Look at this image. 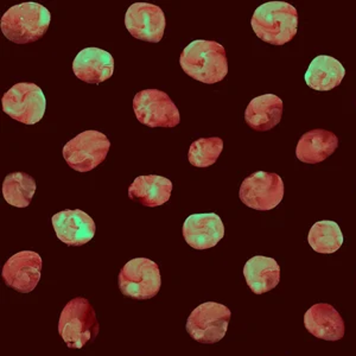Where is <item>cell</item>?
Instances as JSON below:
<instances>
[{
    "instance_id": "6da1fadb",
    "label": "cell",
    "mask_w": 356,
    "mask_h": 356,
    "mask_svg": "<svg viewBox=\"0 0 356 356\" xmlns=\"http://www.w3.org/2000/svg\"><path fill=\"white\" fill-rule=\"evenodd\" d=\"M179 65L186 75L206 85L222 81L228 74L226 50L215 41L191 42L181 54Z\"/></svg>"
},
{
    "instance_id": "7a4b0ae2",
    "label": "cell",
    "mask_w": 356,
    "mask_h": 356,
    "mask_svg": "<svg viewBox=\"0 0 356 356\" xmlns=\"http://www.w3.org/2000/svg\"><path fill=\"white\" fill-rule=\"evenodd\" d=\"M251 25L255 35L265 43L286 44L297 35L298 13L285 1H270L255 10Z\"/></svg>"
},
{
    "instance_id": "3957f363",
    "label": "cell",
    "mask_w": 356,
    "mask_h": 356,
    "mask_svg": "<svg viewBox=\"0 0 356 356\" xmlns=\"http://www.w3.org/2000/svg\"><path fill=\"white\" fill-rule=\"evenodd\" d=\"M50 21V13L43 5L23 3L8 8L1 17L0 28L8 41L29 44L44 36Z\"/></svg>"
},
{
    "instance_id": "277c9868",
    "label": "cell",
    "mask_w": 356,
    "mask_h": 356,
    "mask_svg": "<svg viewBox=\"0 0 356 356\" xmlns=\"http://www.w3.org/2000/svg\"><path fill=\"white\" fill-rule=\"evenodd\" d=\"M99 322L92 304L83 297L69 300L58 321V334L70 349H81L99 334Z\"/></svg>"
},
{
    "instance_id": "5b68a950",
    "label": "cell",
    "mask_w": 356,
    "mask_h": 356,
    "mask_svg": "<svg viewBox=\"0 0 356 356\" xmlns=\"http://www.w3.org/2000/svg\"><path fill=\"white\" fill-rule=\"evenodd\" d=\"M118 283L122 295L132 300H146L157 296L162 278L157 264L147 258H136L122 267Z\"/></svg>"
},
{
    "instance_id": "8992f818",
    "label": "cell",
    "mask_w": 356,
    "mask_h": 356,
    "mask_svg": "<svg viewBox=\"0 0 356 356\" xmlns=\"http://www.w3.org/2000/svg\"><path fill=\"white\" fill-rule=\"evenodd\" d=\"M111 142L99 131H85L77 134L63 147L65 162L77 172H88L105 161Z\"/></svg>"
},
{
    "instance_id": "52a82bcc",
    "label": "cell",
    "mask_w": 356,
    "mask_h": 356,
    "mask_svg": "<svg viewBox=\"0 0 356 356\" xmlns=\"http://www.w3.org/2000/svg\"><path fill=\"white\" fill-rule=\"evenodd\" d=\"M134 111L138 122L151 129H174L181 122L177 106L168 94L158 89H145L136 94Z\"/></svg>"
},
{
    "instance_id": "ba28073f",
    "label": "cell",
    "mask_w": 356,
    "mask_h": 356,
    "mask_svg": "<svg viewBox=\"0 0 356 356\" xmlns=\"http://www.w3.org/2000/svg\"><path fill=\"white\" fill-rule=\"evenodd\" d=\"M3 111L8 117L25 125H35L44 117L47 100L38 86L30 82L17 83L1 99Z\"/></svg>"
},
{
    "instance_id": "9c48e42d",
    "label": "cell",
    "mask_w": 356,
    "mask_h": 356,
    "mask_svg": "<svg viewBox=\"0 0 356 356\" xmlns=\"http://www.w3.org/2000/svg\"><path fill=\"white\" fill-rule=\"evenodd\" d=\"M231 317L226 305L207 302L193 310L186 321V332L200 343H216L226 335Z\"/></svg>"
},
{
    "instance_id": "30bf717a",
    "label": "cell",
    "mask_w": 356,
    "mask_h": 356,
    "mask_svg": "<svg viewBox=\"0 0 356 356\" xmlns=\"http://www.w3.org/2000/svg\"><path fill=\"white\" fill-rule=\"evenodd\" d=\"M239 197L243 204L255 211L275 209L284 197V183L280 175L257 171L243 179Z\"/></svg>"
},
{
    "instance_id": "8fae6325",
    "label": "cell",
    "mask_w": 356,
    "mask_h": 356,
    "mask_svg": "<svg viewBox=\"0 0 356 356\" xmlns=\"http://www.w3.org/2000/svg\"><path fill=\"white\" fill-rule=\"evenodd\" d=\"M125 26L134 38L158 43L165 31V15L157 5L134 3L126 13Z\"/></svg>"
},
{
    "instance_id": "7c38bea8",
    "label": "cell",
    "mask_w": 356,
    "mask_h": 356,
    "mask_svg": "<svg viewBox=\"0 0 356 356\" xmlns=\"http://www.w3.org/2000/svg\"><path fill=\"white\" fill-rule=\"evenodd\" d=\"M42 263L41 255L36 252H18L5 263L1 277L8 288L21 293H29L40 283Z\"/></svg>"
},
{
    "instance_id": "4fadbf2b",
    "label": "cell",
    "mask_w": 356,
    "mask_h": 356,
    "mask_svg": "<svg viewBox=\"0 0 356 356\" xmlns=\"http://www.w3.org/2000/svg\"><path fill=\"white\" fill-rule=\"evenodd\" d=\"M225 236V226L214 213L191 215L183 223V238L195 250L216 246Z\"/></svg>"
},
{
    "instance_id": "5bb4252c",
    "label": "cell",
    "mask_w": 356,
    "mask_h": 356,
    "mask_svg": "<svg viewBox=\"0 0 356 356\" xmlns=\"http://www.w3.org/2000/svg\"><path fill=\"white\" fill-rule=\"evenodd\" d=\"M57 238L68 246H82L95 235V223L85 211H62L51 218Z\"/></svg>"
},
{
    "instance_id": "9a60e30c",
    "label": "cell",
    "mask_w": 356,
    "mask_h": 356,
    "mask_svg": "<svg viewBox=\"0 0 356 356\" xmlns=\"http://www.w3.org/2000/svg\"><path fill=\"white\" fill-rule=\"evenodd\" d=\"M73 72L81 81L99 85L113 75V57L102 49H83L74 60Z\"/></svg>"
},
{
    "instance_id": "2e32d148",
    "label": "cell",
    "mask_w": 356,
    "mask_h": 356,
    "mask_svg": "<svg viewBox=\"0 0 356 356\" xmlns=\"http://www.w3.org/2000/svg\"><path fill=\"white\" fill-rule=\"evenodd\" d=\"M304 325L312 336L324 341L342 340L346 330L343 318L328 303L312 305L304 315Z\"/></svg>"
},
{
    "instance_id": "e0dca14e",
    "label": "cell",
    "mask_w": 356,
    "mask_h": 356,
    "mask_svg": "<svg viewBox=\"0 0 356 356\" xmlns=\"http://www.w3.org/2000/svg\"><path fill=\"white\" fill-rule=\"evenodd\" d=\"M283 117V100L275 94L257 97L247 106L245 122L257 132L275 129Z\"/></svg>"
},
{
    "instance_id": "ac0fdd59",
    "label": "cell",
    "mask_w": 356,
    "mask_h": 356,
    "mask_svg": "<svg viewBox=\"0 0 356 356\" xmlns=\"http://www.w3.org/2000/svg\"><path fill=\"white\" fill-rule=\"evenodd\" d=\"M339 147V138L332 131H309L298 140L296 157L307 164H318L330 157Z\"/></svg>"
},
{
    "instance_id": "d6986e66",
    "label": "cell",
    "mask_w": 356,
    "mask_h": 356,
    "mask_svg": "<svg viewBox=\"0 0 356 356\" xmlns=\"http://www.w3.org/2000/svg\"><path fill=\"white\" fill-rule=\"evenodd\" d=\"M172 182L168 178L147 175L139 176L129 188V197L144 207H159L165 204L171 197Z\"/></svg>"
},
{
    "instance_id": "ffe728a7",
    "label": "cell",
    "mask_w": 356,
    "mask_h": 356,
    "mask_svg": "<svg viewBox=\"0 0 356 356\" xmlns=\"http://www.w3.org/2000/svg\"><path fill=\"white\" fill-rule=\"evenodd\" d=\"M243 277L253 293L263 295L280 284V267L273 258L257 255L243 267Z\"/></svg>"
},
{
    "instance_id": "44dd1931",
    "label": "cell",
    "mask_w": 356,
    "mask_h": 356,
    "mask_svg": "<svg viewBox=\"0 0 356 356\" xmlns=\"http://www.w3.org/2000/svg\"><path fill=\"white\" fill-rule=\"evenodd\" d=\"M346 76V69L340 61L327 55L312 60L305 73V82L310 88L318 92H328L341 85Z\"/></svg>"
},
{
    "instance_id": "7402d4cb",
    "label": "cell",
    "mask_w": 356,
    "mask_h": 356,
    "mask_svg": "<svg viewBox=\"0 0 356 356\" xmlns=\"http://www.w3.org/2000/svg\"><path fill=\"white\" fill-rule=\"evenodd\" d=\"M36 193V182L25 172H13L3 182V196L10 206L26 208Z\"/></svg>"
},
{
    "instance_id": "603a6c76",
    "label": "cell",
    "mask_w": 356,
    "mask_h": 356,
    "mask_svg": "<svg viewBox=\"0 0 356 356\" xmlns=\"http://www.w3.org/2000/svg\"><path fill=\"white\" fill-rule=\"evenodd\" d=\"M308 243L314 251L321 254H332L340 250L343 234L337 223L329 220L318 221L309 232Z\"/></svg>"
},
{
    "instance_id": "cb8c5ba5",
    "label": "cell",
    "mask_w": 356,
    "mask_h": 356,
    "mask_svg": "<svg viewBox=\"0 0 356 356\" xmlns=\"http://www.w3.org/2000/svg\"><path fill=\"white\" fill-rule=\"evenodd\" d=\"M223 150V140L219 137L202 138L191 144L188 159L196 168H209L218 162Z\"/></svg>"
}]
</instances>
